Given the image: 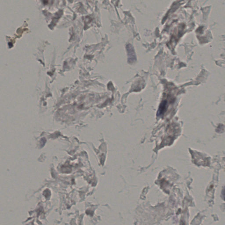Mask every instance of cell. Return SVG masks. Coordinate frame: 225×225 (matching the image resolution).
<instances>
[{"label":"cell","instance_id":"6da1fadb","mask_svg":"<svg viewBox=\"0 0 225 225\" xmlns=\"http://www.w3.org/2000/svg\"><path fill=\"white\" fill-rule=\"evenodd\" d=\"M222 198L225 201V186L222 189Z\"/></svg>","mask_w":225,"mask_h":225}]
</instances>
